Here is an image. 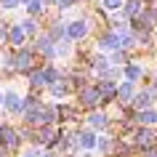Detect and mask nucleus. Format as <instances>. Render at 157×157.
<instances>
[{
  "label": "nucleus",
  "mask_w": 157,
  "mask_h": 157,
  "mask_svg": "<svg viewBox=\"0 0 157 157\" xmlns=\"http://www.w3.org/2000/svg\"><path fill=\"white\" fill-rule=\"evenodd\" d=\"M85 35H88V21L85 19H77V21H72L67 27V37H72V40H80Z\"/></svg>",
  "instance_id": "f257e3e1"
},
{
  "label": "nucleus",
  "mask_w": 157,
  "mask_h": 157,
  "mask_svg": "<svg viewBox=\"0 0 157 157\" xmlns=\"http://www.w3.org/2000/svg\"><path fill=\"white\" fill-rule=\"evenodd\" d=\"M21 107H24V101H21L19 91H8V93H6V109H8L11 115H19Z\"/></svg>",
  "instance_id": "f03ea898"
},
{
  "label": "nucleus",
  "mask_w": 157,
  "mask_h": 157,
  "mask_svg": "<svg viewBox=\"0 0 157 157\" xmlns=\"http://www.w3.org/2000/svg\"><path fill=\"white\" fill-rule=\"evenodd\" d=\"M115 96L120 99V104H131L133 96H136V93H133V83H128V80H125V83H120V85H117V93H115Z\"/></svg>",
  "instance_id": "7ed1b4c3"
},
{
  "label": "nucleus",
  "mask_w": 157,
  "mask_h": 157,
  "mask_svg": "<svg viewBox=\"0 0 157 157\" xmlns=\"http://www.w3.org/2000/svg\"><path fill=\"white\" fill-rule=\"evenodd\" d=\"M99 48H101V51H117V48H120V37H117L115 32H107V35H101V40H99Z\"/></svg>",
  "instance_id": "20e7f679"
},
{
  "label": "nucleus",
  "mask_w": 157,
  "mask_h": 157,
  "mask_svg": "<svg viewBox=\"0 0 157 157\" xmlns=\"http://www.w3.org/2000/svg\"><path fill=\"white\" fill-rule=\"evenodd\" d=\"M96 101H99V91L96 88H83L80 91V104L83 107H96Z\"/></svg>",
  "instance_id": "39448f33"
},
{
  "label": "nucleus",
  "mask_w": 157,
  "mask_h": 157,
  "mask_svg": "<svg viewBox=\"0 0 157 157\" xmlns=\"http://www.w3.org/2000/svg\"><path fill=\"white\" fill-rule=\"evenodd\" d=\"M35 141H37V144H51V141H56V128H53V125L40 128L37 136H35Z\"/></svg>",
  "instance_id": "423d86ee"
},
{
  "label": "nucleus",
  "mask_w": 157,
  "mask_h": 157,
  "mask_svg": "<svg viewBox=\"0 0 157 157\" xmlns=\"http://www.w3.org/2000/svg\"><path fill=\"white\" fill-rule=\"evenodd\" d=\"M123 13L125 16H139L141 13V0H123Z\"/></svg>",
  "instance_id": "0eeeda50"
},
{
  "label": "nucleus",
  "mask_w": 157,
  "mask_h": 157,
  "mask_svg": "<svg viewBox=\"0 0 157 157\" xmlns=\"http://www.w3.org/2000/svg\"><path fill=\"white\" fill-rule=\"evenodd\" d=\"M152 99H155V91H144V93H139V96H133V104H136L139 112H141V109H147L149 104H152Z\"/></svg>",
  "instance_id": "6e6552de"
},
{
  "label": "nucleus",
  "mask_w": 157,
  "mask_h": 157,
  "mask_svg": "<svg viewBox=\"0 0 157 157\" xmlns=\"http://www.w3.org/2000/svg\"><path fill=\"white\" fill-rule=\"evenodd\" d=\"M96 91H99V99H112V96L117 93V88L112 85V80H104V83H99Z\"/></svg>",
  "instance_id": "1a4fd4ad"
},
{
  "label": "nucleus",
  "mask_w": 157,
  "mask_h": 157,
  "mask_svg": "<svg viewBox=\"0 0 157 157\" xmlns=\"http://www.w3.org/2000/svg\"><path fill=\"white\" fill-rule=\"evenodd\" d=\"M136 120H139L141 125H155L157 123V112L155 109H141L139 115H136Z\"/></svg>",
  "instance_id": "9d476101"
},
{
  "label": "nucleus",
  "mask_w": 157,
  "mask_h": 157,
  "mask_svg": "<svg viewBox=\"0 0 157 157\" xmlns=\"http://www.w3.org/2000/svg\"><path fill=\"white\" fill-rule=\"evenodd\" d=\"M51 93L53 96H67L69 93V80H56V83L51 85Z\"/></svg>",
  "instance_id": "9b49d317"
},
{
  "label": "nucleus",
  "mask_w": 157,
  "mask_h": 157,
  "mask_svg": "<svg viewBox=\"0 0 157 157\" xmlns=\"http://www.w3.org/2000/svg\"><path fill=\"white\" fill-rule=\"evenodd\" d=\"M77 144L91 149L93 144H96V136H93V131H80V136H77Z\"/></svg>",
  "instance_id": "f8f14e48"
},
{
  "label": "nucleus",
  "mask_w": 157,
  "mask_h": 157,
  "mask_svg": "<svg viewBox=\"0 0 157 157\" xmlns=\"http://www.w3.org/2000/svg\"><path fill=\"white\" fill-rule=\"evenodd\" d=\"M8 37H11V43H13V45H21L27 35H24V29H21L19 24H13V27H11V35H8Z\"/></svg>",
  "instance_id": "ddd939ff"
},
{
  "label": "nucleus",
  "mask_w": 157,
  "mask_h": 157,
  "mask_svg": "<svg viewBox=\"0 0 157 157\" xmlns=\"http://www.w3.org/2000/svg\"><path fill=\"white\" fill-rule=\"evenodd\" d=\"M136 141H139L141 147L152 144V141H155V131H149V128H141V131H139V136H136Z\"/></svg>",
  "instance_id": "4468645a"
},
{
  "label": "nucleus",
  "mask_w": 157,
  "mask_h": 157,
  "mask_svg": "<svg viewBox=\"0 0 157 157\" xmlns=\"http://www.w3.org/2000/svg\"><path fill=\"white\" fill-rule=\"evenodd\" d=\"M123 72H125V80H128V83H133L136 77H141V67H139V64H128Z\"/></svg>",
  "instance_id": "2eb2a0df"
},
{
  "label": "nucleus",
  "mask_w": 157,
  "mask_h": 157,
  "mask_svg": "<svg viewBox=\"0 0 157 157\" xmlns=\"http://www.w3.org/2000/svg\"><path fill=\"white\" fill-rule=\"evenodd\" d=\"M88 123L96 125V128H104V125H107V115H101V112H91V115H88Z\"/></svg>",
  "instance_id": "dca6fc26"
},
{
  "label": "nucleus",
  "mask_w": 157,
  "mask_h": 157,
  "mask_svg": "<svg viewBox=\"0 0 157 157\" xmlns=\"http://www.w3.org/2000/svg\"><path fill=\"white\" fill-rule=\"evenodd\" d=\"M27 11H29V16H37V13H43V0H29Z\"/></svg>",
  "instance_id": "f3484780"
},
{
  "label": "nucleus",
  "mask_w": 157,
  "mask_h": 157,
  "mask_svg": "<svg viewBox=\"0 0 157 157\" xmlns=\"http://www.w3.org/2000/svg\"><path fill=\"white\" fill-rule=\"evenodd\" d=\"M21 29H24V35H35L37 32V24H35V19H27L24 24H19Z\"/></svg>",
  "instance_id": "a211bd4d"
},
{
  "label": "nucleus",
  "mask_w": 157,
  "mask_h": 157,
  "mask_svg": "<svg viewBox=\"0 0 157 157\" xmlns=\"http://www.w3.org/2000/svg\"><path fill=\"white\" fill-rule=\"evenodd\" d=\"M123 6V0H101V8L104 11H117Z\"/></svg>",
  "instance_id": "6ab92c4d"
},
{
  "label": "nucleus",
  "mask_w": 157,
  "mask_h": 157,
  "mask_svg": "<svg viewBox=\"0 0 157 157\" xmlns=\"http://www.w3.org/2000/svg\"><path fill=\"white\" fill-rule=\"evenodd\" d=\"M29 80H32V88H43V85H45V80H43V72H40V69H37V72H32V77H29Z\"/></svg>",
  "instance_id": "aec40b11"
},
{
  "label": "nucleus",
  "mask_w": 157,
  "mask_h": 157,
  "mask_svg": "<svg viewBox=\"0 0 157 157\" xmlns=\"http://www.w3.org/2000/svg\"><path fill=\"white\" fill-rule=\"evenodd\" d=\"M99 149L101 152H109V149H112V141L109 139H99Z\"/></svg>",
  "instance_id": "412c9836"
},
{
  "label": "nucleus",
  "mask_w": 157,
  "mask_h": 157,
  "mask_svg": "<svg viewBox=\"0 0 157 157\" xmlns=\"http://www.w3.org/2000/svg\"><path fill=\"white\" fill-rule=\"evenodd\" d=\"M27 157H48V155H45L43 149H29V152H27Z\"/></svg>",
  "instance_id": "4be33fe9"
},
{
  "label": "nucleus",
  "mask_w": 157,
  "mask_h": 157,
  "mask_svg": "<svg viewBox=\"0 0 157 157\" xmlns=\"http://www.w3.org/2000/svg\"><path fill=\"white\" fill-rule=\"evenodd\" d=\"M3 3V8H16L19 6V0H0Z\"/></svg>",
  "instance_id": "5701e85b"
},
{
  "label": "nucleus",
  "mask_w": 157,
  "mask_h": 157,
  "mask_svg": "<svg viewBox=\"0 0 157 157\" xmlns=\"http://www.w3.org/2000/svg\"><path fill=\"white\" fill-rule=\"evenodd\" d=\"M59 3V8H72L75 6V0H56Z\"/></svg>",
  "instance_id": "b1692460"
},
{
  "label": "nucleus",
  "mask_w": 157,
  "mask_h": 157,
  "mask_svg": "<svg viewBox=\"0 0 157 157\" xmlns=\"http://www.w3.org/2000/svg\"><path fill=\"white\" fill-rule=\"evenodd\" d=\"M112 61H125V56H123V51H117L115 56H112Z\"/></svg>",
  "instance_id": "393cba45"
},
{
  "label": "nucleus",
  "mask_w": 157,
  "mask_h": 157,
  "mask_svg": "<svg viewBox=\"0 0 157 157\" xmlns=\"http://www.w3.org/2000/svg\"><path fill=\"white\" fill-rule=\"evenodd\" d=\"M0 40H6V27H3V21H0Z\"/></svg>",
  "instance_id": "a878e982"
},
{
  "label": "nucleus",
  "mask_w": 157,
  "mask_h": 157,
  "mask_svg": "<svg viewBox=\"0 0 157 157\" xmlns=\"http://www.w3.org/2000/svg\"><path fill=\"white\" fill-rule=\"evenodd\" d=\"M149 157H157V152H149Z\"/></svg>",
  "instance_id": "bb28decb"
},
{
  "label": "nucleus",
  "mask_w": 157,
  "mask_h": 157,
  "mask_svg": "<svg viewBox=\"0 0 157 157\" xmlns=\"http://www.w3.org/2000/svg\"><path fill=\"white\" fill-rule=\"evenodd\" d=\"M21 3H29V0H19V6H21Z\"/></svg>",
  "instance_id": "cd10ccee"
},
{
  "label": "nucleus",
  "mask_w": 157,
  "mask_h": 157,
  "mask_svg": "<svg viewBox=\"0 0 157 157\" xmlns=\"http://www.w3.org/2000/svg\"><path fill=\"white\" fill-rule=\"evenodd\" d=\"M0 104H3V96H0Z\"/></svg>",
  "instance_id": "c85d7f7f"
},
{
  "label": "nucleus",
  "mask_w": 157,
  "mask_h": 157,
  "mask_svg": "<svg viewBox=\"0 0 157 157\" xmlns=\"http://www.w3.org/2000/svg\"><path fill=\"white\" fill-rule=\"evenodd\" d=\"M83 157H91V155H83Z\"/></svg>",
  "instance_id": "c756f323"
},
{
  "label": "nucleus",
  "mask_w": 157,
  "mask_h": 157,
  "mask_svg": "<svg viewBox=\"0 0 157 157\" xmlns=\"http://www.w3.org/2000/svg\"><path fill=\"white\" fill-rule=\"evenodd\" d=\"M75 3H80V0H75Z\"/></svg>",
  "instance_id": "7c9ffc66"
}]
</instances>
